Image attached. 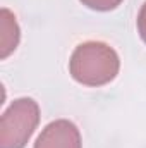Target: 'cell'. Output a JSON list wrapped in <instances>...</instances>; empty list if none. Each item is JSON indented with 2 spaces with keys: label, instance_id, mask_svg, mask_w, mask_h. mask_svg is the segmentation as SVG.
<instances>
[{
  "label": "cell",
  "instance_id": "cell-1",
  "mask_svg": "<svg viewBox=\"0 0 146 148\" xmlns=\"http://www.w3.org/2000/svg\"><path fill=\"white\" fill-rule=\"evenodd\" d=\"M120 69L117 52L103 41H84L76 47L69 60L74 81L84 86H103L115 79Z\"/></svg>",
  "mask_w": 146,
  "mask_h": 148
},
{
  "label": "cell",
  "instance_id": "cell-2",
  "mask_svg": "<svg viewBox=\"0 0 146 148\" xmlns=\"http://www.w3.org/2000/svg\"><path fill=\"white\" fill-rule=\"evenodd\" d=\"M40 124V107L33 98L14 100L0 117V148H24Z\"/></svg>",
  "mask_w": 146,
  "mask_h": 148
},
{
  "label": "cell",
  "instance_id": "cell-3",
  "mask_svg": "<svg viewBox=\"0 0 146 148\" xmlns=\"http://www.w3.org/2000/svg\"><path fill=\"white\" fill-rule=\"evenodd\" d=\"M35 148H83L81 133L74 122L59 119L45 126L35 141Z\"/></svg>",
  "mask_w": 146,
  "mask_h": 148
},
{
  "label": "cell",
  "instance_id": "cell-4",
  "mask_svg": "<svg viewBox=\"0 0 146 148\" xmlns=\"http://www.w3.org/2000/svg\"><path fill=\"white\" fill-rule=\"evenodd\" d=\"M0 57L7 59L19 45V38H21V31H19V24L16 21V16L9 10V9H2L0 12Z\"/></svg>",
  "mask_w": 146,
  "mask_h": 148
},
{
  "label": "cell",
  "instance_id": "cell-5",
  "mask_svg": "<svg viewBox=\"0 0 146 148\" xmlns=\"http://www.w3.org/2000/svg\"><path fill=\"white\" fill-rule=\"evenodd\" d=\"M83 5L93 9V10H100V12H107V10H113L117 9L122 0H79Z\"/></svg>",
  "mask_w": 146,
  "mask_h": 148
},
{
  "label": "cell",
  "instance_id": "cell-6",
  "mask_svg": "<svg viewBox=\"0 0 146 148\" xmlns=\"http://www.w3.org/2000/svg\"><path fill=\"white\" fill-rule=\"evenodd\" d=\"M138 33L141 40L146 43V2L141 5V10L138 14Z\"/></svg>",
  "mask_w": 146,
  "mask_h": 148
}]
</instances>
